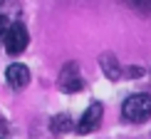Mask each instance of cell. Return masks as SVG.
<instances>
[{
    "label": "cell",
    "mask_w": 151,
    "mask_h": 139,
    "mask_svg": "<svg viewBox=\"0 0 151 139\" xmlns=\"http://www.w3.org/2000/svg\"><path fill=\"white\" fill-rule=\"evenodd\" d=\"M8 25H10V22L5 20L3 15H0V42H3V37H5V30H8Z\"/></svg>",
    "instance_id": "obj_8"
},
{
    "label": "cell",
    "mask_w": 151,
    "mask_h": 139,
    "mask_svg": "<svg viewBox=\"0 0 151 139\" xmlns=\"http://www.w3.org/2000/svg\"><path fill=\"white\" fill-rule=\"evenodd\" d=\"M131 3H136L139 8H146V10H151V0H131Z\"/></svg>",
    "instance_id": "obj_10"
},
{
    "label": "cell",
    "mask_w": 151,
    "mask_h": 139,
    "mask_svg": "<svg viewBox=\"0 0 151 139\" xmlns=\"http://www.w3.org/2000/svg\"><path fill=\"white\" fill-rule=\"evenodd\" d=\"M99 65H102L104 75L109 80H119V77H122V67H119V62H116V57L111 52H104L102 57H99Z\"/></svg>",
    "instance_id": "obj_6"
},
{
    "label": "cell",
    "mask_w": 151,
    "mask_h": 139,
    "mask_svg": "<svg viewBox=\"0 0 151 139\" xmlns=\"http://www.w3.org/2000/svg\"><path fill=\"white\" fill-rule=\"evenodd\" d=\"M3 3H5V0H0V5H3Z\"/></svg>",
    "instance_id": "obj_11"
},
{
    "label": "cell",
    "mask_w": 151,
    "mask_h": 139,
    "mask_svg": "<svg viewBox=\"0 0 151 139\" xmlns=\"http://www.w3.org/2000/svg\"><path fill=\"white\" fill-rule=\"evenodd\" d=\"M141 72H144L141 67H129V72H127V75H129V77H141Z\"/></svg>",
    "instance_id": "obj_9"
},
{
    "label": "cell",
    "mask_w": 151,
    "mask_h": 139,
    "mask_svg": "<svg viewBox=\"0 0 151 139\" xmlns=\"http://www.w3.org/2000/svg\"><path fill=\"white\" fill-rule=\"evenodd\" d=\"M52 132H57V134H67V132H72V119L67 114H60L52 119Z\"/></svg>",
    "instance_id": "obj_7"
},
{
    "label": "cell",
    "mask_w": 151,
    "mask_h": 139,
    "mask_svg": "<svg viewBox=\"0 0 151 139\" xmlns=\"http://www.w3.org/2000/svg\"><path fill=\"white\" fill-rule=\"evenodd\" d=\"M60 87H62L65 92H79V90H84V80L79 77L77 65H74V62H70V65H65V67H62V75H60Z\"/></svg>",
    "instance_id": "obj_3"
},
{
    "label": "cell",
    "mask_w": 151,
    "mask_h": 139,
    "mask_svg": "<svg viewBox=\"0 0 151 139\" xmlns=\"http://www.w3.org/2000/svg\"><path fill=\"white\" fill-rule=\"evenodd\" d=\"M5 77H8V85L15 87V90H22V87L30 85V70L20 65V62H15V65H10L5 70Z\"/></svg>",
    "instance_id": "obj_5"
},
{
    "label": "cell",
    "mask_w": 151,
    "mask_h": 139,
    "mask_svg": "<svg viewBox=\"0 0 151 139\" xmlns=\"http://www.w3.org/2000/svg\"><path fill=\"white\" fill-rule=\"evenodd\" d=\"M122 117L127 122H146L151 117V94H131L122 104Z\"/></svg>",
    "instance_id": "obj_1"
},
{
    "label": "cell",
    "mask_w": 151,
    "mask_h": 139,
    "mask_svg": "<svg viewBox=\"0 0 151 139\" xmlns=\"http://www.w3.org/2000/svg\"><path fill=\"white\" fill-rule=\"evenodd\" d=\"M3 42H5L8 55H12V57H15V55H20V52H25V47H27V42H30L27 28H25L22 22H12V25H8Z\"/></svg>",
    "instance_id": "obj_2"
},
{
    "label": "cell",
    "mask_w": 151,
    "mask_h": 139,
    "mask_svg": "<svg viewBox=\"0 0 151 139\" xmlns=\"http://www.w3.org/2000/svg\"><path fill=\"white\" fill-rule=\"evenodd\" d=\"M99 119H102V104L94 102V104H89V109L84 112V117L79 119L77 132H79V134H89V132H94L99 127Z\"/></svg>",
    "instance_id": "obj_4"
}]
</instances>
